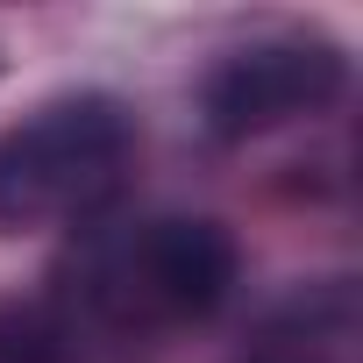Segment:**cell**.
Returning a JSON list of instances; mask_svg holds the SVG:
<instances>
[{
  "label": "cell",
  "mask_w": 363,
  "mask_h": 363,
  "mask_svg": "<svg viewBox=\"0 0 363 363\" xmlns=\"http://www.w3.org/2000/svg\"><path fill=\"white\" fill-rule=\"evenodd\" d=\"M135 150V114L114 93H57L0 128V235L72 221L114 193Z\"/></svg>",
  "instance_id": "cell-1"
},
{
  "label": "cell",
  "mask_w": 363,
  "mask_h": 363,
  "mask_svg": "<svg viewBox=\"0 0 363 363\" xmlns=\"http://www.w3.org/2000/svg\"><path fill=\"white\" fill-rule=\"evenodd\" d=\"M235 285V235L221 221H150L121 264V313H214Z\"/></svg>",
  "instance_id": "cell-3"
},
{
  "label": "cell",
  "mask_w": 363,
  "mask_h": 363,
  "mask_svg": "<svg viewBox=\"0 0 363 363\" xmlns=\"http://www.w3.org/2000/svg\"><path fill=\"white\" fill-rule=\"evenodd\" d=\"M342 86H349L342 43H328V36H264V43L228 50V57L207 72L200 114H207L214 135L242 143V135H264V128H278V121L320 114Z\"/></svg>",
  "instance_id": "cell-2"
}]
</instances>
